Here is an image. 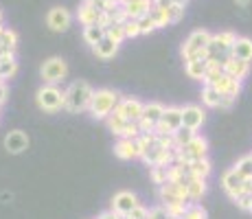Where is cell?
Instances as JSON below:
<instances>
[{
  "instance_id": "14",
  "label": "cell",
  "mask_w": 252,
  "mask_h": 219,
  "mask_svg": "<svg viewBox=\"0 0 252 219\" xmlns=\"http://www.w3.org/2000/svg\"><path fill=\"white\" fill-rule=\"evenodd\" d=\"M27 147H29V136L24 134L22 129H13L4 136V149H7L9 154L18 156V154L27 152Z\"/></svg>"
},
{
  "instance_id": "19",
  "label": "cell",
  "mask_w": 252,
  "mask_h": 219,
  "mask_svg": "<svg viewBox=\"0 0 252 219\" xmlns=\"http://www.w3.org/2000/svg\"><path fill=\"white\" fill-rule=\"evenodd\" d=\"M215 88L221 92V94H228V96H239V92H241V81L239 79H235V77H230V75H221L220 79L215 81Z\"/></svg>"
},
{
  "instance_id": "42",
  "label": "cell",
  "mask_w": 252,
  "mask_h": 219,
  "mask_svg": "<svg viewBox=\"0 0 252 219\" xmlns=\"http://www.w3.org/2000/svg\"><path fill=\"white\" fill-rule=\"evenodd\" d=\"M92 4H94V7L99 9L101 13H108V11H112V9H114L119 2H116V0H94Z\"/></svg>"
},
{
  "instance_id": "49",
  "label": "cell",
  "mask_w": 252,
  "mask_h": 219,
  "mask_svg": "<svg viewBox=\"0 0 252 219\" xmlns=\"http://www.w3.org/2000/svg\"><path fill=\"white\" fill-rule=\"evenodd\" d=\"M81 2H94V0H81Z\"/></svg>"
},
{
  "instance_id": "21",
  "label": "cell",
  "mask_w": 252,
  "mask_h": 219,
  "mask_svg": "<svg viewBox=\"0 0 252 219\" xmlns=\"http://www.w3.org/2000/svg\"><path fill=\"white\" fill-rule=\"evenodd\" d=\"M154 7V0H125V11L127 18H143L145 13H149V9Z\"/></svg>"
},
{
  "instance_id": "27",
  "label": "cell",
  "mask_w": 252,
  "mask_h": 219,
  "mask_svg": "<svg viewBox=\"0 0 252 219\" xmlns=\"http://www.w3.org/2000/svg\"><path fill=\"white\" fill-rule=\"evenodd\" d=\"M189 164V171H191V178H208V173L213 171V167H211V162H208L206 158H195V160H191V162H187Z\"/></svg>"
},
{
  "instance_id": "39",
  "label": "cell",
  "mask_w": 252,
  "mask_h": 219,
  "mask_svg": "<svg viewBox=\"0 0 252 219\" xmlns=\"http://www.w3.org/2000/svg\"><path fill=\"white\" fill-rule=\"evenodd\" d=\"M123 29H125V37H138L140 35V27H138V20L136 18H127L123 22Z\"/></svg>"
},
{
  "instance_id": "37",
  "label": "cell",
  "mask_w": 252,
  "mask_h": 219,
  "mask_svg": "<svg viewBox=\"0 0 252 219\" xmlns=\"http://www.w3.org/2000/svg\"><path fill=\"white\" fill-rule=\"evenodd\" d=\"M138 27H140V35H149V33L156 31V22H154V18L149 16V13H145L143 18H138Z\"/></svg>"
},
{
  "instance_id": "33",
  "label": "cell",
  "mask_w": 252,
  "mask_h": 219,
  "mask_svg": "<svg viewBox=\"0 0 252 219\" xmlns=\"http://www.w3.org/2000/svg\"><path fill=\"white\" fill-rule=\"evenodd\" d=\"M182 219H208V213L204 211V208L200 206L197 202H191L187 208V213H184Z\"/></svg>"
},
{
  "instance_id": "11",
  "label": "cell",
  "mask_w": 252,
  "mask_h": 219,
  "mask_svg": "<svg viewBox=\"0 0 252 219\" xmlns=\"http://www.w3.org/2000/svg\"><path fill=\"white\" fill-rule=\"evenodd\" d=\"M143 108H145L143 101L132 99V96H125V99H119L114 112L123 116L125 121H138L140 116H143Z\"/></svg>"
},
{
  "instance_id": "46",
  "label": "cell",
  "mask_w": 252,
  "mask_h": 219,
  "mask_svg": "<svg viewBox=\"0 0 252 219\" xmlns=\"http://www.w3.org/2000/svg\"><path fill=\"white\" fill-rule=\"evenodd\" d=\"M99 219H121V215L116 211H105V213H101Z\"/></svg>"
},
{
  "instance_id": "30",
  "label": "cell",
  "mask_w": 252,
  "mask_h": 219,
  "mask_svg": "<svg viewBox=\"0 0 252 219\" xmlns=\"http://www.w3.org/2000/svg\"><path fill=\"white\" fill-rule=\"evenodd\" d=\"M149 16L154 18V22H156L158 29H164L171 24V20H169V11L167 9H160V7H152L149 9Z\"/></svg>"
},
{
  "instance_id": "23",
  "label": "cell",
  "mask_w": 252,
  "mask_h": 219,
  "mask_svg": "<svg viewBox=\"0 0 252 219\" xmlns=\"http://www.w3.org/2000/svg\"><path fill=\"white\" fill-rule=\"evenodd\" d=\"M230 55L237 57V60L252 62V40L250 37H237V42L230 48Z\"/></svg>"
},
{
  "instance_id": "2",
  "label": "cell",
  "mask_w": 252,
  "mask_h": 219,
  "mask_svg": "<svg viewBox=\"0 0 252 219\" xmlns=\"http://www.w3.org/2000/svg\"><path fill=\"white\" fill-rule=\"evenodd\" d=\"M121 94L114 90H110V88H101V90H94V94H92V101H90V116L96 121H105L110 114L114 112L116 103H119Z\"/></svg>"
},
{
  "instance_id": "41",
  "label": "cell",
  "mask_w": 252,
  "mask_h": 219,
  "mask_svg": "<svg viewBox=\"0 0 252 219\" xmlns=\"http://www.w3.org/2000/svg\"><path fill=\"white\" fill-rule=\"evenodd\" d=\"M105 33H108L110 37H114V40L119 42V44H123L125 40H127V37H125V29H123V24H114V27H110Z\"/></svg>"
},
{
  "instance_id": "28",
  "label": "cell",
  "mask_w": 252,
  "mask_h": 219,
  "mask_svg": "<svg viewBox=\"0 0 252 219\" xmlns=\"http://www.w3.org/2000/svg\"><path fill=\"white\" fill-rule=\"evenodd\" d=\"M18 46V33L13 29H2L0 33V51H16Z\"/></svg>"
},
{
  "instance_id": "22",
  "label": "cell",
  "mask_w": 252,
  "mask_h": 219,
  "mask_svg": "<svg viewBox=\"0 0 252 219\" xmlns=\"http://www.w3.org/2000/svg\"><path fill=\"white\" fill-rule=\"evenodd\" d=\"M206 60L208 57H193V60H187V64H184V72H187L191 79L202 81L204 79V72H206Z\"/></svg>"
},
{
  "instance_id": "8",
  "label": "cell",
  "mask_w": 252,
  "mask_h": 219,
  "mask_svg": "<svg viewBox=\"0 0 252 219\" xmlns=\"http://www.w3.org/2000/svg\"><path fill=\"white\" fill-rule=\"evenodd\" d=\"M162 114H164V105L156 103V101H154V103H145V108H143V116L138 119L140 131H143V134H154L156 125L160 123Z\"/></svg>"
},
{
  "instance_id": "36",
  "label": "cell",
  "mask_w": 252,
  "mask_h": 219,
  "mask_svg": "<svg viewBox=\"0 0 252 219\" xmlns=\"http://www.w3.org/2000/svg\"><path fill=\"white\" fill-rule=\"evenodd\" d=\"M235 169L244 175V178H250V175H252V154H248V156H244V158L237 160Z\"/></svg>"
},
{
  "instance_id": "13",
  "label": "cell",
  "mask_w": 252,
  "mask_h": 219,
  "mask_svg": "<svg viewBox=\"0 0 252 219\" xmlns=\"http://www.w3.org/2000/svg\"><path fill=\"white\" fill-rule=\"evenodd\" d=\"M136 206H138V197L129 191H119L112 197V211H116L119 215H129Z\"/></svg>"
},
{
  "instance_id": "18",
  "label": "cell",
  "mask_w": 252,
  "mask_h": 219,
  "mask_svg": "<svg viewBox=\"0 0 252 219\" xmlns=\"http://www.w3.org/2000/svg\"><path fill=\"white\" fill-rule=\"evenodd\" d=\"M114 156H116L119 160H132V158H138L136 138H119V143L114 145Z\"/></svg>"
},
{
  "instance_id": "9",
  "label": "cell",
  "mask_w": 252,
  "mask_h": 219,
  "mask_svg": "<svg viewBox=\"0 0 252 219\" xmlns=\"http://www.w3.org/2000/svg\"><path fill=\"white\" fill-rule=\"evenodd\" d=\"M182 127V108H164V114L160 119V123L154 129V136L160 134H176Z\"/></svg>"
},
{
  "instance_id": "25",
  "label": "cell",
  "mask_w": 252,
  "mask_h": 219,
  "mask_svg": "<svg viewBox=\"0 0 252 219\" xmlns=\"http://www.w3.org/2000/svg\"><path fill=\"white\" fill-rule=\"evenodd\" d=\"M224 75V62L221 60H206V72H204V84H215L220 77Z\"/></svg>"
},
{
  "instance_id": "29",
  "label": "cell",
  "mask_w": 252,
  "mask_h": 219,
  "mask_svg": "<svg viewBox=\"0 0 252 219\" xmlns=\"http://www.w3.org/2000/svg\"><path fill=\"white\" fill-rule=\"evenodd\" d=\"M103 35H105V29L101 27V24H90V27L84 29V40H86V44H90V46H94Z\"/></svg>"
},
{
  "instance_id": "35",
  "label": "cell",
  "mask_w": 252,
  "mask_h": 219,
  "mask_svg": "<svg viewBox=\"0 0 252 219\" xmlns=\"http://www.w3.org/2000/svg\"><path fill=\"white\" fill-rule=\"evenodd\" d=\"M232 202H235L237 206L241 208V211H246V213H252V193H246V191H241L239 195H235V197H232Z\"/></svg>"
},
{
  "instance_id": "45",
  "label": "cell",
  "mask_w": 252,
  "mask_h": 219,
  "mask_svg": "<svg viewBox=\"0 0 252 219\" xmlns=\"http://www.w3.org/2000/svg\"><path fill=\"white\" fill-rule=\"evenodd\" d=\"M235 101H237V96H228V94H224V96H221L220 110H230L232 105H235Z\"/></svg>"
},
{
  "instance_id": "3",
  "label": "cell",
  "mask_w": 252,
  "mask_h": 219,
  "mask_svg": "<svg viewBox=\"0 0 252 219\" xmlns=\"http://www.w3.org/2000/svg\"><path fill=\"white\" fill-rule=\"evenodd\" d=\"M64 101H66V90H60L57 84H46L35 92L37 108L42 112H48V114L64 108Z\"/></svg>"
},
{
  "instance_id": "24",
  "label": "cell",
  "mask_w": 252,
  "mask_h": 219,
  "mask_svg": "<svg viewBox=\"0 0 252 219\" xmlns=\"http://www.w3.org/2000/svg\"><path fill=\"white\" fill-rule=\"evenodd\" d=\"M221 92L215 88V84H204L202 88V103L206 105V108H220L221 103Z\"/></svg>"
},
{
  "instance_id": "16",
  "label": "cell",
  "mask_w": 252,
  "mask_h": 219,
  "mask_svg": "<svg viewBox=\"0 0 252 219\" xmlns=\"http://www.w3.org/2000/svg\"><path fill=\"white\" fill-rule=\"evenodd\" d=\"M224 72H226V75H230V77H235V79L244 81L246 77H248V72H250V62L237 60V57L228 55L224 60Z\"/></svg>"
},
{
  "instance_id": "34",
  "label": "cell",
  "mask_w": 252,
  "mask_h": 219,
  "mask_svg": "<svg viewBox=\"0 0 252 219\" xmlns=\"http://www.w3.org/2000/svg\"><path fill=\"white\" fill-rule=\"evenodd\" d=\"M167 167L169 164H154L152 167V171H149V175H152V180H154V184H162L167 182Z\"/></svg>"
},
{
  "instance_id": "12",
  "label": "cell",
  "mask_w": 252,
  "mask_h": 219,
  "mask_svg": "<svg viewBox=\"0 0 252 219\" xmlns=\"http://www.w3.org/2000/svg\"><path fill=\"white\" fill-rule=\"evenodd\" d=\"M206 121V112L200 105H184L182 108V125L189 129H200Z\"/></svg>"
},
{
  "instance_id": "7",
  "label": "cell",
  "mask_w": 252,
  "mask_h": 219,
  "mask_svg": "<svg viewBox=\"0 0 252 219\" xmlns=\"http://www.w3.org/2000/svg\"><path fill=\"white\" fill-rule=\"evenodd\" d=\"M160 199L164 202V206L189 202L187 182H164L162 187H160Z\"/></svg>"
},
{
  "instance_id": "40",
  "label": "cell",
  "mask_w": 252,
  "mask_h": 219,
  "mask_svg": "<svg viewBox=\"0 0 252 219\" xmlns=\"http://www.w3.org/2000/svg\"><path fill=\"white\" fill-rule=\"evenodd\" d=\"M184 9H187L184 4H176V2H173L171 7L167 9V11H169V20H171V24H176V22H180V20H182V18H184Z\"/></svg>"
},
{
  "instance_id": "1",
  "label": "cell",
  "mask_w": 252,
  "mask_h": 219,
  "mask_svg": "<svg viewBox=\"0 0 252 219\" xmlns=\"http://www.w3.org/2000/svg\"><path fill=\"white\" fill-rule=\"evenodd\" d=\"M92 94H94V90H92L86 81H75V84H70L68 90H66L64 110L70 112V114H79V112L88 110Z\"/></svg>"
},
{
  "instance_id": "31",
  "label": "cell",
  "mask_w": 252,
  "mask_h": 219,
  "mask_svg": "<svg viewBox=\"0 0 252 219\" xmlns=\"http://www.w3.org/2000/svg\"><path fill=\"white\" fill-rule=\"evenodd\" d=\"M213 42H217L224 51H228L230 53V48H232V44L237 42V35L232 31H221V33H217V35H213Z\"/></svg>"
},
{
  "instance_id": "17",
  "label": "cell",
  "mask_w": 252,
  "mask_h": 219,
  "mask_svg": "<svg viewBox=\"0 0 252 219\" xmlns=\"http://www.w3.org/2000/svg\"><path fill=\"white\" fill-rule=\"evenodd\" d=\"M119 46H121V44L116 42L114 37H110L108 33H105V35L101 37L94 46H92V51H94V55L99 57V60H112L116 53H119Z\"/></svg>"
},
{
  "instance_id": "44",
  "label": "cell",
  "mask_w": 252,
  "mask_h": 219,
  "mask_svg": "<svg viewBox=\"0 0 252 219\" xmlns=\"http://www.w3.org/2000/svg\"><path fill=\"white\" fill-rule=\"evenodd\" d=\"M129 217H132V219H149V211H147L145 206H140V204H138V206L134 208L132 213H129Z\"/></svg>"
},
{
  "instance_id": "6",
  "label": "cell",
  "mask_w": 252,
  "mask_h": 219,
  "mask_svg": "<svg viewBox=\"0 0 252 219\" xmlns=\"http://www.w3.org/2000/svg\"><path fill=\"white\" fill-rule=\"evenodd\" d=\"M40 75L44 79V84H60L62 79H66L68 75V64L62 57H51L46 60L40 68Z\"/></svg>"
},
{
  "instance_id": "32",
  "label": "cell",
  "mask_w": 252,
  "mask_h": 219,
  "mask_svg": "<svg viewBox=\"0 0 252 219\" xmlns=\"http://www.w3.org/2000/svg\"><path fill=\"white\" fill-rule=\"evenodd\" d=\"M16 72H18V62H16V60H4V62H0V79H2V81L11 79Z\"/></svg>"
},
{
  "instance_id": "5",
  "label": "cell",
  "mask_w": 252,
  "mask_h": 219,
  "mask_svg": "<svg viewBox=\"0 0 252 219\" xmlns=\"http://www.w3.org/2000/svg\"><path fill=\"white\" fill-rule=\"evenodd\" d=\"M206 154H208V140L204 136L195 134L184 147L178 149L176 162H191V160H195V158H206Z\"/></svg>"
},
{
  "instance_id": "48",
  "label": "cell",
  "mask_w": 252,
  "mask_h": 219,
  "mask_svg": "<svg viewBox=\"0 0 252 219\" xmlns=\"http://www.w3.org/2000/svg\"><path fill=\"white\" fill-rule=\"evenodd\" d=\"M235 4H239V7H248V4L252 2V0H232Z\"/></svg>"
},
{
  "instance_id": "47",
  "label": "cell",
  "mask_w": 252,
  "mask_h": 219,
  "mask_svg": "<svg viewBox=\"0 0 252 219\" xmlns=\"http://www.w3.org/2000/svg\"><path fill=\"white\" fill-rule=\"evenodd\" d=\"M173 4V0H154V7H160V9H169Z\"/></svg>"
},
{
  "instance_id": "20",
  "label": "cell",
  "mask_w": 252,
  "mask_h": 219,
  "mask_svg": "<svg viewBox=\"0 0 252 219\" xmlns=\"http://www.w3.org/2000/svg\"><path fill=\"white\" fill-rule=\"evenodd\" d=\"M99 13L101 11L92 2H81L79 9H77V20L84 24V27H90V24L99 22Z\"/></svg>"
},
{
  "instance_id": "4",
  "label": "cell",
  "mask_w": 252,
  "mask_h": 219,
  "mask_svg": "<svg viewBox=\"0 0 252 219\" xmlns=\"http://www.w3.org/2000/svg\"><path fill=\"white\" fill-rule=\"evenodd\" d=\"M213 35L208 31H204V29H197V31H193L191 35L184 40L180 53L184 57V62L187 60H193V57H208L206 55V48L208 44H211Z\"/></svg>"
},
{
  "instance_id": "10",
  "label": "cell",
  "mask_w": 252,
  "mask_h": 219,
  "mask_svg": "<svg viewBox=\"0 0 252 219\" xmlns=\"http://www.w3.org/2000/svg\"><path fill=\"white\" fill-rule=\"evenodd\" d=\"M70 22H72V13L68 11L66 7H53L46 16V24L51 31L55 33H64L70 29Z\"/></svg>"
},
{
  "instance_id": "26",
  "label": "cell",
  "mask_w": 252,
  "mask_h": 219,
  "mask_svg": "<svg viewBox=\"0 0 252 219\" xmlns=\"http://www.w3.org/2000/svg\"><path fill=\"white\" fill-rule=\"evenodd\" d=\"M189 188V202H197L206 193V180L204 178H189L187 182Z\"/></svg>"
},
{
  "instance_id": "38",
  "label": "cell",
  "mask_w": 252,
  "mask_h": 219,
  "mask_svg": "<svg viewBox=\"0 0 252 219\" xmlns=\"http://www.w3.org/2000/svg\"><path fill=\"white\" fill-rule=\"evenodd\" d=\"M193 136H195V129H189V127H182L176 131V134H173V138H176V143H178V147H184V145L189 143V140L193 138Z\"/></svg>"
},
{
  "instance_id": "15",
  "label": "cell",
  "mask_w": 252,
  "mask_h": 219,
  "mask_svg": "<svg viewBox=\"0 0 252 219\" xmlns=\"http://www.w3.org/2000/svg\"><path fill=\"white\" fill-rule=\"evenodd\" d=\"M244 175H241L239 171H237L235 167L228 169V171L224 173V178H221V187H224V191L230 195V199L235 195H239L241 191H244Z\"/></svg>"
},
{
  "instance_id": "43",
  "label": "cell",
  "mask_w": 252,
  "mask_h": 219,
  "mask_svg": "<svg viewBox=\"0 0 252 219\" xmlns=\"http://www.w3.org/2000/svg\"><path fill=\"white\" fill-rule=\"evenodd\" d=\"M149 219H171V215H169L167 206L162 204V206H156L149 211Z\"/></svg>"
}]
</instances>
